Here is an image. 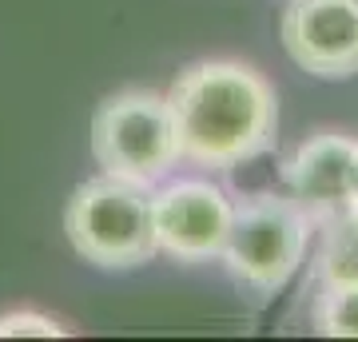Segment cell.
<instances>
[{"mask_svg": "<svg viewBox=\"0 0 358 342\" xmlns=\"http://www.w3.org/2000/svg\"><path fill=\"white\" fill-rule=\"evenodd\" d=\"M179 155L187 164L231 171L259 159L279 140V96L263 72L239 60H199L167 88Z\"/></svg>", "mask_w": 358, "mask_h": 342, "instance_id": "cell-1", "label": "cell"}, {"mask_svg": "<svg viewBox=\"0 0 358 342\" xmlns=\"http://www.w3.org/2000/svg\"><path fill=\"white\" fill-rule=\"evenodd\" d=\"M64 231L72 251L103 271H131L159 255L148 187L115 176L84 179L72 191L64 207Z\"/></svg>", "mask_w": 358, "mask_h": 342, "instance_id": "cell-2", "label": "cell"}, {"mask_svg": "<svg viewBox=\"0 0 358 342\" xmlns=\"http://www.w3.org/2000/svg\"><path fill=\"white\" fill-rule=\"evenodd\" d=\"M92 155L103 176L152 191L183 159L167 96L152 88H120L92 115Z\"/></svg>", "mask_w": 358, "mask_h": 342, "instance_id": "cell-3", "label": "cell"}, {"mask_svg": "<svg viewBox=\"0 0 358 342\" xmlns=\"http://www.w3.org/2000/svg\"><path fill=\"white\" fill-rule=\"evenodd\" d=\"M310 215L291 195H251L235 203L223 263L247 291L279 294L303 266Z\"/></svg>", "mask_w": 358, "mask_h": 342, "instance_id": "cell-4", "label": "cell"}, {"mask_svg": "<svg viewBox=\"0 0 358 342\" xmlns=\"http://www.w3.org/2000/svg\"><path fill=\"white\" fill-rule=\"evenodd\" d=\"M152 219L159 255L179 263H207L227 247L235 203L211 179H171L152 191Z\"/></svg>", "mask_w": 358, "mask_h": 342, "instance_id": "cell-5", "label": "cell"}, {"mask_svg": "<svg viewBox=\"0 0 358 342\" xmlns=\"http://www.w3.org/2000/svg\"><path fill=\"white\" fill-rule=\"evenodd\" d=\"M279 36L307 76H358V0H291L282 8Z\"/></svg>", "mask_w": 358, "mask_h": 342, "instance_id": "cell-6", "label": "cell"}, {"mask_svg": "<svg viewBox=\"0 0 358 342\" xmlns=\"http://www.w3.org/2000/svg\"><path fill=\"white\" fill-rule=\"evenodd\" d=\"M282 183L310 223H327L358 199V140L343 131H315L299 143L287 164Z\"/></svg>", "mask_w": 358, "mask_h": 342, "instance_id": "cell-7", "label": "cell"}, {"mask_svg": "<svg viewBox=\"0 0 358 342\" xmlns=\"http://www.w3.org/2000/svg\"><path fill=\"white\" fill-rule=\"evenodd\" d=\"M315 275L319 283H358V199L322 223Z\"/></svg>", "mask_w": 358, "mask_h": 342, "instance_id": "cell-8", "label": "cell"}, {"mask_svg": "<svg viewBox=\"0 0 358 342\" xmlns=\"http://www.w3.org/2000/svg\"><path fill=\"white\" fill-rule=\"evenodd\" d=\"M310 322L327 339H358V283H322Z\"/></svg>", "mask_w": 358, "mask_h": 342, "instance_id": "cell-9", "label": "cell"}, {"mask_svg": "<svg viewBox=\"0 0 358 342\" xmlns=\"http://www.w3.org/2000/svg\"><path fill=\"white\" fill-rule=\"evenodd\" d=\"M68 327L40 311H8L0 315V339H64Z\"/></svg>", "mask_w": 358, "mask_h": 342, "instance_id": "cell-10", "label": "cell"}]
</instances>
